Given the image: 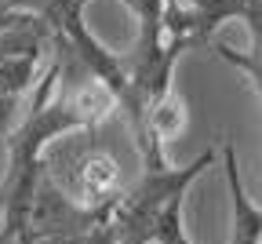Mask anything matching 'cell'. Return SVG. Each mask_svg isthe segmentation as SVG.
<instances>
[{
  "label": "cell",
  "mask_w": 262,
  "mask_h": 244,
  "mask_svg": "<svg viewBox=\"0 0 262 244\" xmlns=\"http://www.w3.org/2000/svg\"><path fill=\"white\" fill-rule=\"evenodd\" d=\"M84 186H88L91 193H102V190L117 186V168H113V164H110L106 157L91 160V164L84 168Z\"/></svg>",
  "instance_id": "cell-1"
}]
</instances>
